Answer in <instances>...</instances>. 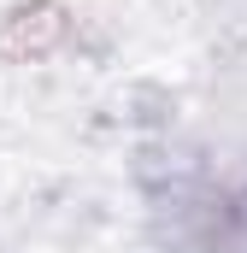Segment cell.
<instances>
[{
  "label": "cell",
  "mask_w": 247,
  "mask_h": 253,
  "mask_svg": "<svg viewBox=\"0 0 247 253\" xmlns=\"http://www.w3.org/2000/svg\"><path fill=\"white\" fill-rule=\"evenodd\" d=\"M71 36V12L59 0H18L0 12V65H36L59 53Z\"/></svg>",
  "instance_id": "1"
}]
</instances>
